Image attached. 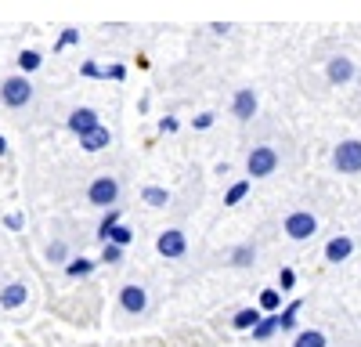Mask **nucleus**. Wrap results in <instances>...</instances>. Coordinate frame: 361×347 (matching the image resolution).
Masks as SVG:
<instances>
[{"label": "nucleus", "instance_id": "nucleus-30", "mask_svg": "<svg viewBox=\"0 0 361 347\" xmlns=\"http://www.w3.org/2000/svg\"><path fill=\"white\" fill-rule=\"evenodd\" d=\"M47 257H51V260H66V246H62V243H54V246L47 250Z\"/></svg>", "mask_w": 361, "mask_h": 347}, {"label": "nucleus", "instance_id": "nucleus-8", "mask_svg": "<svg viewBox=\"0 0 361 347\" xmlns=\"http://www.w3.org/2000/svg\"><path fill=\"white\" fill-rule=\"evenodd\" d=\"M325 76H329V83H350L357 76V66L350 62L347 54H333L325 62Z\"/></svg>", "mask_w": 361, "mask_h": 347}, {"label": "nucleus", "instance_id": "nucleus-12", "mask_svg": "<svg viewBox=\"0 0 361 347\" xmlns=\"http://www.w3.org/2000/svg\"><path fill=\"white\" fill-rule=\"evenodd\" d=\"M109 141H112V134H109V127L102 123V127L87 130V134L80 138V149H83V152H102V149H109Z\"/></svg>", "mask_w": 361, "mask_h": 347}, {"label": "nucleus", "instance_id": "nucleus-10", "mask_svg": "<svg viewBox=\"0 0 361 347\" xmlns=\"http://www.w3.org/2000/svg\"><path fill=\"white\" fill-rule=\"evenodd\" d=\"M257 91H250V87H243V91H235L231 95V116L235 120H253L257 116Z\"/></svg>", "mask_w": 361, "mask_h": 347}, {"label": "nucleus", "instance_id": "nucleus-3", "mask_svg": "<svg viewBox=\"0 0 361 347\" xmlns=\"http://www.w3.org/2000/svg\"><path fill=\"white\" fill-rule=\"evenodd\" d=\"M275 170H279V149H271V145H257V149H250V156H246V174H250L253 181L271 178Z\"/></svg>", "mask_w": 361, "mask_h": 347}, {"label": "nucleus", "instance_id": "nucleus-27", "mask_svg": "<svg viewBox=\"0 0 361 347\" xmlns=\"http://www.w3.org/2000/svg\"><path fill=\"white\" fill-rule=\"evenodd\" d=\"M293 286H296V272H293V268H282V272H279V289H282V293H289Z\"/></svg>", "mask_w": 361, "mask_h": 347}, {"label": "nucleus", "instance_id": "nucleus-5", "mask_svg": "<svg viewBox=\"0 0 361 347\" xmlns=\"http://www.w3.org/2000/svg\"><path fill=\"white\" fill-rule=\"evenodd\" d=\"M333 170L336 174H361V138H343L333 149Z\"/></svg>", "mask_w": 361, "mask_h": 347}, {"label": "nucleus", "instance_id": "nucleus-14", "mask_svg": "<svg viewBox=\"0 0 361 347\" xmlns=\"http://www.w3.org/2000/svg\"><path fill=\"white\" fill-rule=\"evenodd\" d=\"M25 286L22 282H8L4 289H0V308H4V311H15V308H22L25 304Z\"/></svg>", "mask_w": 361, "mask_h": 347}, {"label": "nucleus", "instance_id": "nucleus-9", "mask_svg": "<svg viewBox=\"0 0 361 347\" xmlns=\"http://www.w3.org/2000/svg\"><path fill=\"white\" fill-rule=\"evenodd\" d=\"M119 308H123L127 315H141V311L148 308V293H145V286L127 282L123 289H119Z\"/></svg>", "mask_w": 361, "mask_h": 347}, {"label": "nucleus", "instance_id": "nucleus-25", "mask_svg": "<svg viewBox=\"0 0 361 347\" xmlns=\"http://www.w3.org/2000/svg\"><path fill=\"white\" fill-rule=\"evenodd\" d=\"M130 239H134V231H130L127 224H116V228L109 231V243H116V246H130Z\"/></svg>", "mask_w": 361, "mask_h": 347}, {"label": "nucleus", "instance_id": "nucleus-1", "mask_svg": "<svg viewBox=\"0 0 361 347\" xmlns=\"http://www.w3.org/2000/svg\"><path fill=\"white\" fill-rule=\"evenodd\" d=\"M87 202H90V207H102V210H112L119 202V181L112 178V174H98V178H90Z\"/></svg>", "mask_w": 361, "mask_h": 347}, {"label": "nucleus", "instance_id": "nucleus-13", "mask_svg": "<svg viewBox=\"0 0 361 347\" xmlns=\"http://www.w3.org/2000/svg\"><path fill=\"white\" fill-rule=\"evenodd\" d=\"M260 318H264V311H260V308H243V311H235L231 329H238V333H253V329L260 326Z\"/></svg>", "mask_w": 361, "mask_h": 347}, {"label": "nucleus", "instance_id": "nucleus-2", "mask_svg": "<svg viewBox=\"0 0 361 347\" xmlns=\"http://www.w3.org/2000/svg\"><path fill=\"white\" fill-rule=\"evenodd\" d=\"M29 102H33V87H29V80H25L22 73L0 80V105H8V109H25Z\"/></svg>", "mask_w": 361, "mask_h": 347}, {"label": "nucleus", "instance_id": "nucleus-7", "mask_svg": "<svg viewBox=\"0 0 361 347\" xmlns=\"http://www.w3.org/2000/svg\"><path fill=\"white\" fill-rule=\"evenodd\" d=\"M66 127L76 134V138H83L87 130H94V127H102V116L94 112V109H87V105H80V109H73L69 112V120H66Z\"/></svg>", "mask_w": 361, "mask_h": 347}, {"label": "nucleus", "instance_id": "nucleus-17", "mask_svg": "<svg viewBox=\"0 0 361 347\" xmlns=\"http://www.w3.org/2000/svg\"><path fill=\"white\" fill-rule=\"evenodd\" d=\"M250 188H253V178H250V181H235V185L224 192V207H238V202L250 195Z\"/></svg>", "mask_w": 361, "mask_h": 347}, {"label": "nucleus", "instance_id": "nucleus-15", "mask_svg": "<svg viewBox=\"0 0 361 347\" xmlns=\"http://www.w3.org/2000/svg\"><path fill=\"white\" fill-rule=\"evenodd\" d=\"M279 329H282V318H279V311H275V315H264V318H260V326L253 329V340H271Z\"/></svg>", "mask_w": 361, "mask_h": 347}, {"label": "nucleus", "instance_id": "nucleus-21", "mask_svg": "<svg viewBox=\"0 0 361 347\" xmlns=\"http://www.w3.org/2000/svg\"><path fill=\"white\" fill-rule=\"evenodd\" d=\"M40 62H44V54H40V51H33V47H25V51L18 54L22 73H37V69H40Z\"/></svg>", "mask_w": 361, "mask_h": 347}, {"label": "nucleus", "instance_id": "nucleus-11", "mask_svg": "<svg viewBox=\"0 0 361 347\" xmlns=\"http://www.w3.org/2000/svg\"><path fill=\"white\" fill-rule=\"evenodd\" d=\"M350 253H354V239L350 236H336V239L325 243V260L329 264H343V260H350Z\"/></svg>", "mask_w": 361, "mask_h": 347}, {"label": "nucleus", "instance_id": "nucleus-16", "mask_svg": "<svg viewBox=\"0 0 361 347\" xmlns=\"http://www.w3.org/2000/svg\"><path fill=\"white\" fill-rule=\"evenodd\" d=\"M253 260H257V246L253 243H243V246L231 250V268H250Z\"/></svg>", "mask_w": 361, "mask_h": 347}, {"label": "nucleus", "instance_id": "nucleus-6", "mask_svg": "<svg viewBox=\"0 0 361 347\" xmlns=\"http://www.w3.org/2000/svg\"><path fill=\"white\" fill-rule=\"evenodd\" d=\"M156 250L166 257V260H177V257H185L188 250V239H185V231H177V228H166L159 231V239H156Z\"/></svg>", "mask_w": 361, "mask_h": 347}, {"label": "nucleus", "instance_id": "nucleus-28", "mask_svg": "<svg viewBox=\"0 0 361 347\" xmlns=\"http://www.w3.org/2000/svg\"><path fill=\"white\" fill-rule=\"evenodd\" d=\"M195 130H209L214 127V112H202V116H195V123H192Z\"/></svg>", "mask_w": 361, "mask_h": 347}, {"label": "nucleus", "instance_id": "nucleus-18", "mask_svg": "<svg viewBox=\"0 0 361 347\" xmlns=\"http://www.w3.org/2000/svg\"><path fill=\"white\" fill-rule=\"evenodd\" d=\"M90 272H94V260H87V257H76V260H69V264H66V275L69 279H87Z\"/></svg>", "mask_w": 361, "mask_h": 347}, {"label": "nucleus", "instance_id": "nucleus-23", "mask_svg": "<svg viewBox=\"0 0 361 347\" xmlns=\"http://www.w3.org/2000/svg\"><path fill=\"white\" fill-rule=\"evenodd\" d=\"M300 308H304V304H300V300H293L286 311H279V318H282V333L296 329V315H300Z\"/></svg>", "mask_w": 361, "mask_h": 347}, {"label": "nucleus", "instance_id": "nucleus-19", "mask_svg": "<svg viewBox=\"0 0 361 347\" xmlns=\"http://www.w3.org/2000/svg\"><path fill=\"white\" fill-rule=\"evenodd\" d=\"M293 347H325V333L322 329H304V333H296Z\"/></svg>", "mask_w": 361, "mask_h": 347}, {"label": "nucleus", "instance_id": "nucleus-4", "mask_svg": "<svg viewBox=\"0 0 361 347\" xmlns=\"http://www.w3.org/2000/svg\"><path fill=\"white\" fill-rule=\"evenodd\" d=\"M282 231L293 243H307V239H314V231H318V217L311 210H289L286 221H282Z\"/></svg>", "mask_w": 361, "mask_h": 347}, {"label": "nucleus", "instance_id": "nucleus-24", "mask_svg": "<svg viewBox=\"0 0 361 347\" xmlns=\"http://www.w3.org/2000/svg\"><path fill=\"white\" fill-rule=\"evenodd\" d=\"M119 217H123L119 210H109V214L102 217V224H98V239H102V243H109V231H112V228L119 224Z\"/></svg>", "mask_w": 361, "mask_h": 347}, {"label": "nucleus", "instance_id": "nucleus-26", "mask_svg": "<svg viewBox=\"0 0 361 347\" xmlns=\"http://www.w3.org/2000/svg\"><path fill=\"white\" fill-rule=\"evenodd\" d=\"M102 260H105V264H116V260H123V246L105 243V250H102Z\"/></svg>", "mask_w": 361, "mask_h": 347}, {"label": "nucleus", "instance_id": "nucleus-20", "mask_svg": "<svg viewBox=\"0 0 361 347\" xmlns=\"http://www.w3.org/2000/svg\"><path fill=\"white\" fill-rule=\"evenodd\" d=\"M282 308V289H260V311L275 315Z\"/></svg>", "mask_w": 361, "mask_h": 347}, {"label": "nucleus", "instance_id": "nucleus-31", "mask_svg": "<svg viewBox=\"0 0 361 347\" xmlns=\"http://www.w3.org/2000/svg\"><path fill=\"white\" fill-rule=\"evenodd\" d=\"M4 152H8V141H4V138H0V156H4Z\"/></svg>", "mask_w": 361, "mask_h": 347}, {"label": "nucleus", "instance_id": "nucleus-29", "mask_svg": "<svg viewBox=\"0 0 361 347\" xmlns=\"http://www.w3.org/2000/svg\"><path fill=\"white\" fill-rule=\"evenodd\" d=\"M73 40H76V29H66V33H62V40H58V47H54V51H62V47H69Z\"/></svg>", "mask_w": 361, "mask_h": 347}, {"label": "nucleus", "instance_id": "nucleus-22", "mask_svg": "<svg viewBox=\"0 0 361 347\" xmlns=\"http://www.w3.org/2000/svg\"><path fill=\"white\" fill-rule=\"evenodd\" d=\"M141 199L148 202V207H166V202H170V192H166V188H156V185H148V188L141 192Z\"/></svg>", "mask_w": 361, "mask_h": 347}]
</instances>
